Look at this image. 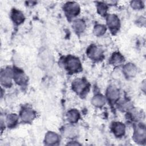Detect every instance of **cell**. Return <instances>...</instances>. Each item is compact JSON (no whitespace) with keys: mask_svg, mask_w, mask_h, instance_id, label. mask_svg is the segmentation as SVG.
I'll use <instances>...</instances> for the list:
<instances>
[{"mask_svg":"<svg viewBox=\"0 0 146 146\" xmlns=\"http://www.w3.org/2000/svg\"><path fill=\"white\" fill-rule=\"evenodd\" d=\"M90 82L84 77L75 79L71 83L72 90L81 98L87 96L90 92Z\"/></svg>","mask_w":146,"mask_h":146,"instance_id":"2","label":"cell"},{"mask_svg":"<svg viewBox=\"0 0 146 146\" xmlns=\"http://www.w3.org/2000/svg\"><path fill=\"white\" fill-rule=\"evenodd\" d=\"M138 72V68L135 64L128 62L124 64L122 67V73L127 79H132L136 77Z\"/></svg>","mask_w":146,"mask_h":146,"instance_id":"11","label":"cell"},{"mask_svg":"<svg viewBox=\"0 0 146 146\" xmlns=\"http://www.w3.org/2000/svg\"><path fill=\"white\" fill-rule=\"evenodd\" d=\"M145 23V19L144 17H140L137 21V25H141V26L144 25Z\"/></svg>","mask_w":146,"mask_h":146,"instance_id":"26","label":"cell"},{"mask_svg":"<svg viewBox=\"0 0 146 146\" xmlns=\"http://www.w3.org/2000/svg\"><path fill=\"white\" fill-rule=\"evenodd\" d=\"M110 129L111 132L117 138H121L125 134V125L121 121H113L111 124Z\"/></svg>","mask_w":146,"mask_h":146,"instance_id":"12","label":"cell"},{"mask_svg":"<svg viewBox=\"0 0 146 146\" xmlns=\"http://www.w3.org/2000/svg\"><path fill=\"white\" fill-rule=\"evenodd\" d=\"M109 6L105 1H98L96 2V8L97 13L102 17H106L108 15Z\"/></svg>","mask_w":146,"mask_h":146,"instance_id":"23","label":"cell"},{"mask_svg":"<svg viewBox=\"0 0 146 146\" xmlns=\"http://www.w3.org/2000/svg\"><path fill=\"white\" fill-rule=\"evenodd\" d=\"M67 145H80V144L79 143H78L76 141H74V140H72L71 141H70L69 143H67Z\"/></svg>","mask_w":146,"mask_h":146,"instance_id":"27","label":"cell"},{"mask_svg":"<svg viewBox=\"0 0 146 146\" xmlns=\"http://www.w3.org/2000/svg\"><path fill=\"white\" fill-rule=\"evenodd\" d=\"M106 27L112 35H116L120 30L121 22L119 17L115 14H108L105 17Z\"/></svg>","mask_w":146,"mask_h":146,"instance_id":"6","label":"cell"},{"mask_svg":"<svg viewBox=\"0 0 146 146\" xmlns=\"http://www.w3.org/2000/svg\"><path fill=\"white\" fill-rule=\"evenodd\" d=\"M19 116L23 123L29 124L35 119L36 113L35 110L30 107H23L19 111Z\"/></svg>","mask_w":146,"mask_h":146,"instance_id":"8","label":"cell"},{"mask_svg":"<svg viewBox=\"0 0 146 146\" xmlns=\"http://www.w3.org/2000/svg\"><path fill=\"white\" fill-rule=\"evenodd\" d=\"M13 80L17 84L20 86H25L28 82L27 76L24 71L18 67H13Z\"/></svg>","mask_w":146,"mask_h":146,"instance_id":"10","label":"cell"},{"mask_svg":"<svg viewBox=\"0 0 146 146\" xmlns=\"http://www.w3.org/2000/svg\"><path fill=\"white\" fill-rule=\"evenodd\" d=\"M107 30V28L104 24L97 23L94 25L93 28V34L97 37H100L103 36Z\"/></svg>","mask_w":146,"mask_h":146,"instance_id":"24","label":"cell"},{"mask_svg":"<svg viewBox=\"0 0 146 146\" xmlns=\"http://www.w3.org/2000/svg\"><path fill=\"white\" fill-rule=\"evenodd\" d=\"M130 6L132 9L135 10H143L145 7L144 2L143 1L135 0L130 2Z\"/></svg>","mask_w":146,"mask_h":146,"instance_id":"25","label":"cell"},{"mask_svg":"<svg viewBox=\"0 0 146 146\" xmlns=\"http://www.w3.org/2000/svg\"><path fill=\"white\" fill-rule=\"evenodd\" d=\"M118 110L123 112H127L133 107L132 102L128 99H119L115 104Z\"/></svg>","mask_w":146,"mask_h":146,"instance_id":"22","label":"cell"},{"mask_svg":"<svg viewBox=\"0 0 146 146\" xmlns=\"http://www.w3.org/2000/svg\"><path fill=\"white\" fill-rule=\"evenodd\" d=\"M67 120L70 124L77 123L80 119V113L76 108H71L67 111L66 114Z\"/></svg>","mask_w":146,"mask_h":146,"instance_id":"19","label":"cell"},{"mask_svg":"<svg viewBox=\"0 0 146 146\" xmlns=\"http://www.w3.org/2000/svg\"><path fill=\"white\" fill-rule=\"evenodd\" d=\"M62 64L65 71L70 75L80 72L83 70L80 59L73 55H68L62 59Z\"/></svg>","mask_w":146,"mask_h":146,"instance_id":"1","label":"cell"},{"mask_svg":"<svg viewBox=\"0 0 146 146\" xmlns=\"http://www.w3.org/2000/svg\"><path fill=\"white\" fill-rule=\"evenodd\" d=\"M124 56L119 51L113 52L109 59L110 64L115 67L124 64Z\"/></svg>","mask_w":146,"mask_h":146,"instance_id":"17","label":"cell"},{"mask_svg":"<svg viewBox=\"0 0 146 146\" xmlns=\"http://www.w3.org/2000/svg\"><path fill=\"white\" fill-rule=\"evenodd\" d=\"M19 115L15 113H10L7 114L5 119L6 126L9 128H15L19 123Z\"/></svg>","mask_w":146,"mask_h":146,"instance_id":"21","label":"cell"},{"mask_svg":"<svg viewBox=\"0 0 146 146\" xmlns=\"http://www.w3.org/2000/svg\"><path fill=\"white\" fill-rule=\"evenodd\" d=\"M60 135L54 131H49L47 132L44 137V143L47 145H57L60 141Z\"/></svg>","mask_w":146,"mask_h":146,"instance_id":"14","label":"cell"},{"mask_svg":"<svg viewBox=\"0 0 146 146\" xmlns=\"http://www.w3.org/2000/svg\"><path fill=\"white\" fill-rule=\"evenodd\" d=\"M10 19L15 26H19L24 23L26 17L23 13L16 8H13L10 11Z\"/></svg>","mask_w":146,"mask_h":146,"instance_id":"13","label":"cell"},{"mask_svg":"<svg viewBox=\"0 0 146 146\" xmlns=\"http://www.w3.org/2000/svg\"><path fill=\"white\" fill-rule=\"evenodd\" d=\"M13 67H7L2 68L0 72V83L4 88H10L13 86Z\"/></svg>","mask_w":146,"mask_h":146,"instance_id":"7","label":"cell"},{"mask_svg":"<svg viewBox=\"0 0 146 146\" xmlns=\"http://www.w3.org/2000/svg\"><path fill=\"white\" fill-rule=\"evenodd\" d=\"M133 140L137 144L144 145L146 143V128L144 123L139 122L136 123L132 134Z\"/></svg>","mask_w":146,"mask_h":146,"instance_id":"4","label":"cell"},{"mask_svg":"<svg viewBox=\"0 0 146 146\" xmlns=\"http://www.w3.org/2000/svg\"><path fill=\"white\" fill-rule=\"evenodd\" d=\"M107 102L106 96L101 93L95 94L91 99V104L96 108H102Z\"/></svg>","mask_w":146,"mask_h":146,"instance_id":"20","label":"cell"},{"mask_svg":"<svg viewBox=\"0 0 146 146\" xmlns=\"http://www.w3.org/2000/svg\"><path fill=\"white\" fill-rule=\"evenodd\" d=\"M87 57L94 62L102 61L105 56L103 50L95 44H91L86 49Z\"/></svg>","mask_w":146,"mask_h":146,"instance_id":"5","label":"cell"},{"mask_svg":"<svg viewBox=\"0 0 146 146\" xmlns=\"http://www.w3.org/2000/svg\"><path fill=\"white\" fill-rule=\"evenodd\" d=\"M63 13L68 21H71L78 17L81 11L80 5L75 1H68L62 7Z\"/></svg>","mask_w":146,"mask_h":146,"instance_id":"3","label":"cell"},{"mask_svg":"<svg viewBox=\"0 0 146 146\" xmlns=\"http://www.w3.org/2000/svg\"><path fill=\"white\" fill-rule=\"evenodd\" d=\"M63 135L68 139H74L78 136L79 131L76 127L74 124H70V125H66L63 128Z\"/></svg>","mask_w":146,"mask_h":146,"instance_id":"18","label":"cell"},{"mask_svg":"<svg viewBox=\"0 0 146 146\" xmlns=\"http://www.w3.org/2000/svg\"><path fill=\"white\" fill-rule=\"evenodd\" d=\"M127 119H129L131 121L136 123L141 122V120L143 117L144 113L142 110H138L137 108L132 107L127 112Z\"/></svg>","mask_w":146,"mask_h":146,"instance_id":"15","label":"cell"},{"mask_svg":"<svg viewBox=\"0 0 146 146\" xmlns=\"http://www.w3.org/2000/svg\"><path fill=\"white\" fill-rule=\"evenodd\" d=\"M72 28L76 34L80 35L86 31L87 24L83 19L76 18L73 20Z\"/></svg>","mask_w":146,"mask_h":146,"instance_id":"16","label":"cell"},{"mask_svg":"<svg viewBox=\"0 0 146 146\" xmlns=\"http://www.w3.org/2000/svg\"><path fill=\"white\" fill-rule=\"evenodd\" d=\"M105 96L109 103L113 105L115 104L120 99V90L116 86L112 84L110 85L106 89Z\"/></svg>","mask_w":146,"mask_h":146,"instance_id":"9","label":"cell"}]
</instances>
